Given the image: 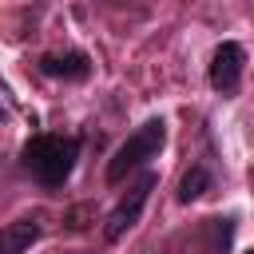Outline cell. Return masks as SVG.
Here are the masks:
<instances>
[{
  "mask_svg": "<svg viewBox=\"0 0 254 254\" xmlns=\"http://www.w3.org/2000/svg\"><path fill=\"white\" fill-rule=\"evenodd\" d=\"M163 143H167V119H147V123H143L139 131H131V135L119 143V151L111 155V163H107V183H123L131 171H139V167H147L151 159H159Z\"/></svg>",
  "mask_w": 254,
  "mask_h": 254,
  "instance_id": "obj_2",
  "label": "cell"
},
{
  "mask_svg": "<svg viewBox=\"0 0 254 254\" xmlns=\"http://www.w3.org/2000/svg\"><path fill=\"white\" fill-rule=\"evenodd\" d=\"M40 234H44V226L36 218H16L0 230V254H24L32 242H40Z\"/></svg>",
  "mask_w": 254,
  "mask_h": 254,
  "instance_id": "obj_6",
  "label": "cell"
},
{
  "mask_svg": "<svg viewBox=\"0 0 254 254\" xmlns=\"http://www.w3.org/2000/svg\"><path fill=\"white\" fill-rule=\"evenodd\" d=\"M210 190V171L202 167V163H194L187 175H183V183H179V202H194V198H202Z\"/></svg>",
  "mask_w": 254,
  "mask_h": 254,
  "instance_id": "obj_7",
  "label": "cell"
},
{
  "mask_svg": "<svg viewBox=\"0 0 254 254\" xmlns=\"http://www.w3.org/2000/svg\"><path fill=\"white\" fill-rule=\"evenodd\" d=\"M0 119H4V107H0Z\"/></svg>",
  "mask_w": 254,
  "mask_h": 254,
  "instance_id": "obj_9",
  "label": "cell"
},
{
  "mask_svg": "<svg viewBox=\"0 0 254 254\" xmlns=\"http://www.w3.org/2000/svg\"><path fill=\"white\" fill-rule=\"evenodd\" d=\"M242 254H254V250H242Z\"/></svg>",
  "mask_w": 254,
  "mask_h": 254,
  "instance_id": "obj_8",
  "label": "cell"
},
{
  "mask_svg": "<svg viewBox=\"0 0 254 254\" xmlns=\"http://www.w3.org/2000/svg\"><path fill=\"white\" fill-rule=\"evenodd\" d=\"M40 71L52 79H87L91 60L83 52H64V56H40Z\"/></svg>",
  "mask_w": 254,
  "mask_h": 254,
  "instance_id": "obj_5",
  "label": "cell"
},
{
  "mask_svg": "<svg viewBox=\"0 0 254 254\" xmlns=\"http://www.w3.org/2000/svg\"><path fill=\"white\" fill-rule=\"evenodd\" d=\"M242 71H246V48L238 40H222L210 56V67H206V79L218 95H238L242 87Z\"/></svg>",
  "mask_w": 254,
  "mask_h": 254,
  "instance_id": "obj_4",
  "label": "cell"
},
{
  "mask_svg": "<svg viewBox=\"0 0 254 254\" xmlns=\"http://www.w3.org/2000/svg\"><path fill=\"white\" fill-rule=\"evenodd\" d=\"M155 187H159V175H155V171H143V175L127 187V194H119V202L111 206V214H107V222H103V238H107V242L123 238V234L139 222V214H143V206H147V198H151Z\"/></svg>",
  "mask_w": 254,
  "mask_h": 254,
  "instance_id": "obj_3",
  "label": "cell"
},
{
  "mask_svg": "<svg viewBox=\"0 0 254 254\" xmlns=\"http://www.w3.org/2000/svg\"><path fill=\"white\" fill-rule=\"evenodd\" d=\"M79 163V139L75 135H32L20 151V167L48 190L64 187Z\"/></svg>",
  "mask_w": 254,
  "mask_h": 254,
  "instance_id": "obj_1",
  "label": "cell"
}]
</instances>
